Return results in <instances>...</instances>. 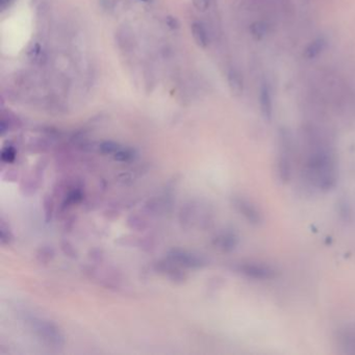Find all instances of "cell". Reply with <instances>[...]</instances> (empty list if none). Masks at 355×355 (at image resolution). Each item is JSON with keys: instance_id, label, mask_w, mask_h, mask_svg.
<instances>
[{"instance_id": "8fae6325", "label": "cell", "mask_w": 355, "mask_h": 355, "mask_svg": "<svg viewBox=\"0 0 355 355\" xmlns=\"http://www.w3.org/2000/svg\"><path fill=\"white\" fill-rule=\"evenodd\" d=\"M250 32H251V35L257 39V40H261L265 37V35L267 34L268 32V27L266 25V23L262 22V21H258V22H255L251 25L250 27Z\"/></svg>"}, {"instance_id": "5bb4252c", "label": "cell", "mask_w": 355, "mask_h": 355, "mask_svg": "<svg viewBox=\"0 0 355 355\" xmlns=\"http://www.w3.org/2000/svg\"><path fill=\"white\" fill-rule=\"evenodd\" d=\"M166 23L171 30H177V29H180V26H181L180 21L172 16H168L166 18Z\"/></svg>"}, {"instance_id": "6da1fadb", "label": "cell", "mask_w": 355, "mask_h": 355, "mask_svg": "<svg viewBox=\"0 0 355 355\" xmlns=\"http://www.w3.org/2000/svg\"><path fill=\"white\" fill-rule=\"evenodd\" d=\"M303 182L320 193H328L338 182L337 159L332 148L324 142L313 140L303 163Z\"/></svg>"}, {"instance_id": "4fadbf2b", "label": "cell", "mask_w": 355, "mask_h": 355, "mask_svg": "<svg viewBox=\"0 0 355 355\" xmlns=\"http://www.w3.org/2000/svg\"><path fill=\"white\" fill-rule=\"evenodd\" d=\"M192 2H193L194 7L198 11H201V12L207 11L210 7V4H211V0H192Z\"/></svg>"}, {"instance_id": "8992f818", "label": "cell", "mask_w": 355, "mask_h": 355, "mask_svg": "<svg viewBox=\"0 0 355 355\" xmlns=\"http://www.w3.org/2000/svg\"><path fill=\"white\" fill-rule=\"evenodd\" d=\"M191 31H192L193 38L199 47L201 48L208 47L210 38L206 26H204L201 22H194L192 26H191Z\"/></svg>"}, {"instance_id": "5b68a950", "label": "cell", "mask_w": 355, "mask_h": 355, "mask_svg": "<svg viewBox=\"0 0 355 355\" xmlns=\"http://www.w3.org/2000/svg\"><path fill=\"white\" fill-rule=\"evenodd\" d=\"M259 105H261L263 116L267 120H271L273 114V104L270 89L266 84H264L261 88V93H259Z\"/></svg>"}, {"instance_id": "52a82bcc", "label": "cell", "mask_w": 355, "mask_h": 355, "mask_svg": "<svg viewBox=\"0 0 355 355\" xmlns=\"http://www.w3.org/2000/svg\"><path fill=\"white\" fill-rule=\"evenodd\" d=\"M227 80H228V86L230 88V91L233 92V94L236 95V96H240V95H242L244 91V84L240 72L236 69H231L228 72Z\"/></svg>"}, {"instance_id": "ba28073f", "label": "cell", "mask_w": 355, "mask_h": 355, "mask_svg": "<svg viewBox=\"0 0 355 355\" xmlns=\"http://www.w3.org/2000/svg\"><path fill=\"white\" fill-rule=\"evenodd\" d=\"M326 45H327V42L324 38H318L316 40H313L312 42L305 48L304 53H303L304 58H306L308 60L315 59L326 48Z\"/></svg>"}, {"instance_id": "9a60e30c", "label": "cell", "mask_w": 355, "mask_h": 355, "mask_svg": "<svg viewBox=\"0 0 355 355\" xmlns=\"http://www.w3.org/2000/svg\"><path fill=\"white\" fill-rule=\"evenodd\" d=\"M14 157H15V151H14L12 148H7L6 150H4V152H3L4 159L11 160V159H14Z\"/></svg>"}, {"instance_id": "277c9868", "label": "cell", "mask_w": 355, "mask_h": 355, "mask_svg": "<svg viewBox=\"0 0 355 355\" xmlns=\"http://www.w3.org/2000/svg\"><path fill=\"white\" fill-rule=\"evenodd\" d=\"M234 206L238 210V212L245 218V220H247L248 223H250L251 225L259 226L263 223L264 218L262 212L248 199L236 197L234 200Z\"/></svg>"}, {"instance_id": "7c38bea8", "label": "cell", "mask_w": 355, "mask_h": 355, "mask_svg": "<svg viewBox=\"0 0 355 355\" xmlns=\"http://www.w3.org/2000/svg\"><path fill=\"white\" fill-rule=\"evenodd\" d=\"M339 215L340 217H343L344 221H348L351 217V210L349 204L346 201H343L339 203Z\"/></svg>"}, {"instance_id": "2e32d148", "label": "cell", "mask_w": 355, "mask_h": 355, "mask_svg": "<svg viewBox=\"0 0 355 355\" xmlns=\"http://www.w3.org/2000/svg\"><path fill=\"white\" fill-rule=\"evenodd\" d=\"M11 2H12V0H0V5H2L3 9H5Z\"/></svg>"}, {"instance_id": "9c48e42d", "label": "cell", "mask_w": 355, "mask_h": 355, "mask_svg": "<svg viewBox=\"0 0 355 355\" xmlns=\"http://www.w3.org/2000/svg\"><path fill=\"white\" fill-rule=\"evenodd\" d=\"M218 241H219V246L222 249L229 251V250H233L237 246L238 238L234 234L227 233L222 235Z\"/></svg>"}, {"instance_id": "3957f363", "label": "cell", "mask_w": 355, "mask_h": 355, "mask_svg": "<svg viewBox=\"0 0 355 355\" xmlns=\"http://www.w3.org/2000/svg\"><path fill=\"white\" fill-rule=\"evenodd\" d=\"M236 271L245 277L259 281L274 279L277 274L272 267L261 263H241L236 266Z\"/></svg>"}, {"instance_id": "e0dca14e", "label": "cell", "mask_w": 355, "mask_h": 355, "mask_svg": "<svg viewBox=\"0 0 355 355\" xmlns=\"http://www.w3.org/2000/svg\"><path fill=\"white\" fill-rule=\"evenodd\" d=\"M139 2H142V3H150L151 0H139Z\"/></svg>"}, {"instance_id": "7a4b0ae2", "label": "cell", "mask_w": 355, "mask_h": 355, "mask_svg": "<svg viewBox=\"0 0 355 355\" xmlns=\"http://www.w3.org/2000/svg\"><path fill=\"white\" fill-rule=\"evenodd\" d=\"M276 158V174L281 184H289L293 175V152L289 138L282 136Z\"/></svg>"}, {"instance_id": "30bf717a", "label": "cell", "mask_w": 355, "mask_h": 355, "mask_svg": "<svg viewBox=\"0 0 355 355\" xmlns=\"http://www.w3.org/2000/svg\"><path fill=\"white\" fill-rule=\"evenodd\" d=\"M340 343H342L343 348L347 349V352L355 353V332L347 331L342 333L339 337Z\"/></svg>"}]
</instances>
